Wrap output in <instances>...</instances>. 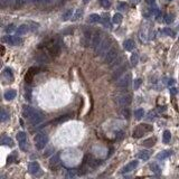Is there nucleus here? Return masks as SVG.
Here are the masks:
<instances>
[{
  "mask_svg": "<svg viewBox=\"0 0 179 179\" xmlns=\"http://www.w3.org/2000/svg\"><path fill=\"white\" fill-rule=\"evenodd\" d=\"M111 49V39L110 38H104L102 40V43L100 44V46L96 48V55H99L100 57H104L108 51Z\"/></svg>",
  "mask_w": 179,
  "mask_h": 179,
  "instance_id": "nucleus-1",
  "label": "nucleus"
},
{
  "mask_svg": "<svg viewBox=\"0 0 179 179\" xmlns=\"http://www.w3.org/2000/svg\"><path fill=\"white\" fill-rule=\"evenodd\" d=\"M35 141V144H36V148L38 150H41L45 148V146L47 144V141H48V137L46 136V133H37L34 138Z\"/></svg>",
  "mask_w": 179,
  "mask_h": 179,
  "instance_id": "nucleus-2",
  "label": "nucleus"
},
{
  "mask_svg": "<svg viewBox=\"0 0 179 179\" xmlns=\"http://www.w3.org/2000/svg\"><path fill=\"white\" fill-rule=\"evenodd\" d=\"M118 54H119L118 48L111 47V49L108 51V54L104 56V62H105L106 64H112L115 59L118 58Z\"/></svg>",
  "mask_w": 179,
  "mask_h": 179,
  "instance_id": "nucleus-3",
  "label": "nucleus"
},
{
  "mask_svg": "<svg viewBox=\"0 0 179 179\" xmlns=\"http://www.w3.org/2000/svg\"><path fill=\"white\" fill-rule=\"evenodd\" d=\"M131 101H132V99H131L130 94H122V95H119L115 98V103L120 106H128Z\"/></svg>",
  "mask_w": 179,
  "mask_h": 179,
  "instance_id": "nucleus-4",
  "label": "nucleus"
},
{
  "mask_svg": "<svg viewBox=\"0 0 179 179\" xmlns=\"http://www.w3.org/2000/svg\"><path fill=\"white\" fill-rule=\"evenodd\" d=\"M130 83H131V74L128 73V74H124L121 78H118L116 86L121 87V89H126V87H128Z\"/></svg>",
  "mask_w": 179,
  "mask_h": 179,
  "instance_id": "nucleus-5",
  "label": "nucleus"
},
{
  "mask_svg": "<svg viewBox=\"0 0 179 179\" xmlns=\"http://www.w3.org/2000/svg\"><path fill=\"white\" fill-rule=\"evenodd\" d=\"M102 34L100 31H95L94 35L92 36V43H91V46L94 51H96V48L100 46V44L102 43Z\"/></svg>",
  "mask_w": 179,
  "mask_h": 179,
  "instance_id": "nucleus-6",
  "label": "nucleus"
},
{
  "mask_svg": "<svg viewBox=\"0 0 179 179\" xmlns=\"http://www.w3.org/2000/svg\"><path fill=\"white\" fill-rule=\"evenodd\" d=\"M29 121H30V123H31V124L37 126V124L41 123V122L44 121V115L41 114L40 112H38V111H35V112H34V114L29 118Z\"/></svg>",
  "mask_w": 179,
  "mask_h": 179,
  "instance_id": "nucleus-7",
  "label": "nucleus"
},
{
  "mask_svg": "<svg viewBox=\"0 0 179 179\" xmlns=\"http://www.w3.org/2000/svg\"><path fill=\"white\" fill-rule=\"evenodd\" d=\"M28 170L34 176H40L41 175V169L39 167L38 162H30L28 166Z\"/></svg>",
  "mask_w": 179,
  "mask_h": 179,
  "instance_id": "nucleus-8",
  "label": "nucleus"
},
{
  "mask_svg": "<svg viewBox=\"0 0 179 179\" xmlns=\"http://www.w3.org/2000/svg\"><path fill=\"white\" fill-rule=\"evenodd\" d=\"M2 41L6 43V44H8V45H18V44H20L23 40L20 38H18V37H13V36H11V35L9 34L8 36H5V37L2 38Z\"/></svg>",
  "mask_w": 179,
  "mask_h": 179,
  "instance_id": "nucleus-9",
  "label": "nucleus"
},
{
  "mask_svg": "<svg viewBox=\"0 0 179 179\" xmlns=\"http://www.w3.org/2000/svg\"><path fill=\"white\" fill-rule=\"evenodd\" d=\"M128 69V65L127 64H121L114 71V73H113V75H112V78L113 79H118L119 77L121 76Z\"/></svg>",
  "mask_w": 179,
  "mask_h": 179,
  "instance_id": "nucleus-10",
  "label": "nucleus"
},
{
  "mask_svg": "<svg viewBox=\"0 0 179 179\" xmlns=\"http://www.w3.org/2000/svg\"><path fill=\"white\" fill-rule=\"evenodd\" d=\"M17 140L19 142V146H20V148L23 149V150H26V140H27V138H26V133L25 132H18V134H17Z\"/></svg>",
  "mask_w": 179,
  "mask_h": 179,
  "instance_id": "nucleus-11",
  "label": "nucleus"
},
{
  "mask_svg": "<svg viewBox=\"0 0 179 179\" xmlns=\"http://www.w3.org/2000/svg\"><path fill=\"white\" fill-rule=\"evenodd\" d=\"M37 71H38V68H36V67H31V68H29V71L27 72V74H26V82L27 83H30L31 81H33V78L35 76V74L37 73Z\"/></svg>",
  "mask_w": 179,
  "mask_h": 179,
  "instance_id": "nucleus-12",
  "label": "nucleus"
},
{
  "mask_svg": "<svg viewBox=\"0 0 179 179\" xmlns=\"http://www.w3.org/2000/svg\"><path fill=\"white\" fill-rule=\"evenodd\" d=\"M139 165V162L137 161V160H133V161H131V162H129L127 166L123 168V170H122V172H130V171H132V170H134Z\"/></svg>",
  "mask_w": 179,
  "mask_h": 179,
  "instance_id": "nucleus-13",
  "label": "nucleus"
},
{
  "mask_svg": "<svg viewBox=\"0 0 179 179\" xmlns=\"http://www.w3.org/2000/svg\"><path fill=\"white\" fill-rule=\"evenodd\" d=\"M29 30V26H28V24L27 25H20L19 27H18V29L16 30V33H17V36H23V35H25V34H27V31Z\"/></svg>",
  "mask_w": 179,
  "mask_h": 179,
  "instance_id": "nucleus-14",
  "label": "nucleus"
},
{
  "mask_svg": "<svg viewBox=\"0 0 179 179\" xmlns=\"http://www.w3.org/2000/svg\"><path fill=\"white\" fill-rule=\"evenodd\" d=\"M34 112H35V110L33 108L28 106V105H25L24 109H23V115H24V118H28L29 119L31 115L34 114Z\"/></svg>",
  "mask_w": 179,
  "mask_h": 179,
  "instance_id": "nucleus-15",
  "label": "nucleus"
},
{
  "mask_svg": "<svg viewBox=\"0 0 179 179\" xmlns=\"http://www.w3.org/2000/svg\"><path fill=\"white\" fill-rule=\"evenodd\" d=\"M171 154H172L171 150H166V151H162V152H160L159 154H157V159L158 160H165L168 157H170Z\"/></svg>",
  "mask_w": 179,
  "mask_h": 179,
  "instance_id": "nucleus-16",
  "label": "nucleus"
},
{
  "mask_svg": "<svg viewBox=\"0 0 179 179\" xmlns=\"http://www.w3.org/2000/svg\"><path fill=\"white\" fill-rule=\"evenodd\" d=\"M71 118V115H62V116H59V118H57V119H55V120H53L51 121V123L53 124H59V123H63L65 121H67L68 119Z\"/></svg>",
  "mask_w": 179,
  "mask_h": 179,
  "instance_id": "nucleus-17",
  "label": "nucleus"
},
{
  "mask_svg": "<svg viewBox=\"0 0 179 179\" xmlns=\"http://www.w3.org/2000/svg\"><path fill=\"white\" fill-rule=\"evenodd\" d=\"M16 91L15 90H9V91H7L6 93H5V99L7 100V101H10V100H13L15 98H16Z\"/></svg>",
  "mask_w": 179,
  "mask_h": 179,
  "instance_id": "nucleus-18",
  "label": "nucleus"
},
{
  "mask_svg": "<svg viewBox=\"0 0 179 179\" xmlns=\"http://www.w3.org/2000/svg\"><path fill=\"white\" fill-rule=\"evenodd\" d=\"M138 158L141 159V160H143V161H147V160L150 158V152H149V151H147V150L140 151V152L138 154Z\"/></svg>",
  "mask_w": 179,
  "mask_h": 179,
  "instance_id": "nucleus-19",
  "label": "nucleus"
},
{
  "mask_svg": "<svg viewBox=\"0 0 179 179\" xmlns=\"http://www.w3.org/2000/svg\"><path fill=\"white\" fill-rule=\"evenodd\" d=\"M92 38V33L90 31V30H85V33H84V38H83V44H84V46H87L90 44V39Z\"/></svg>",
  "mask_w": 179,
  "mask_h": 179,
  "instance_id": "nucleus-20",
  "label": "nucleus"
},
{
  "mask_svg": "<svg viewBox=\"0 0 179 179\" xmlns=\"http://www.w3.org/2000/svg\"><path fill=\"white\" fill-rule=\"evenodd\" d=\"M123 46H124V49H126V51H132L133 47H134V41H133L132 39H128V40L124 41Z\"/></svg>",
  "mask_w": 179,
  "mask_h": 179,
  "instance_id": "nucleus-21",
  "label": "nucleus"
},
{
  "mask_svg": "<svg viewBox=\"0 0 179 179\" xmlns=\"http://www.w3.org/2000/svg\"><path fill=\"white\" fill-rule=\"evenodd\" d=\"M59 161H61V159H59V154H54V156L51 158L49 165H51V167L57 166V165L59 164Z\"/></svg>",
  "mask_w": 179,
  "mask_h": 179,
  "instance_id": "nucleus-22",
  "label": "nucleus"
},
{
  "mask_svg": "<svg viewBox=\"0 0 179 179\" xmlns=\"http://www.w3.org/2000/svg\"><path fill=\"white\" fill-rule=\"evenodd\" d=\"M73 10L72 9H68V10H66L64 13H63V16H62V20L63 21H66V20H68V19H72V17H73Z\"/></svg>",
  "mask_w": 179,
  "mask_h": 179,
  "instance_id": "nucleus-23",
  "label": "nucleus"
},
{
  "mask_svg": "<svg viewBox=\"0 0 179 179\" xmlns=\"http://www.w3.org/2000/svg\"><path fill=\"white\" fill-rule=\"evenodd\" d=\"M144 132H146V131H144V130H143V129L139 126L138 128L133 131V137H134V138H140V137L143 136V133H144Z\"/></svg>",
  "mask_w": 179,
  "mask_h": 179,
  "instance_id": "nucleus-24",
  "label": "nucleus"
},
{
  "mask_svg": "<svg viewBox=\"0 0 179 179\" xmlns=\"http://www.w3.org/2000/svg\"><path fill=\"white\" fill-rule=\"evenodd\" d=\"M89 20L90 23H99V21L102 20V18H101V16H99L96 13H92V15H90Z\"/></svg>",
  "mask_w": 179,
  "mask_h": 179,
  "instance_id": "nucleus-25",
  "label": "nucleus"
},
{
  "mask_svg": "<svg viewBox=\"0 0 179 179\" xmlns=\"http://www.w3.org/2000/svg\"><path fill=\"white\" fill-rule=\"evenodd\" d=\"M154 142H156V139H154V138H149V139H146V140L143 141L142 144H143L144 147L150 148V147H154Z\"/></svg>",
  "mask_w": 179,
  "mask_h": 179,
  "instance_id": "nucleus-26",
  "label": "nucleus"
},
{
  "mask_svg": "<svg viewBox=\"0 0 179 179\" xmlns=\"http://www.w3.org/2000/svg\"><path fill=\"white\" fill-rule=\"evenodd\" d=\"M1 143L5 144V146H9V147H13V140L9 138V137H3L1 139Z\"/></svg>",
  "mask_w": 179,
  "mask_h": 179,
  "instance_id": "nucleus-27",
  "label": "nucleus"
},
{
  "mask_svg": "<svg viewBox=\"0 0 179 179\" xmlns=\"http://www.w3.org/2000/svg\"><path fill=\"white\" fill-rule=\"evenodd\" d=\"M170 139H171V133H170V131L166 130L164 132V136H162V141L165 143H168V142H170Z\"/></svg>",
  "mask_w": 179,
  "mask_h": 179,
  "instance_id": "nucleus-28",
  "label": "nucleus"
},
{
  "mask_svg": "<svg viewBox=\"0 0 179 179\" xmlns=\"http://www.w3.org/2000/svg\"><path fill=\"white\" fill-rule=\"evenodd\" d=\"M122 19H123V17H122V15H121V13H115L114 16H113L112 21H113L114 24H116V25H119V24H121Z\"/></svg>",
  "mask_w": 179,
  "mask_h": 179,
  "instance_id": "nucleus-29",
  "label": "nucleus"
},
{
  "mask_svg": "<svg viewBox=\"0 0 179 179\" xmlns=\"http://www.w3.org/2000/svg\"><path fill=\"white\" fill-rule=\"evenodd\" d=\"M130 61H131V64L136 66V65L138 64V62H139V55H138L137 53H133V54L131 55V58H130Z\"/></svg>",
  "mask_w": 179,
  "mask_h": 179,
  "instance_id": "nucleus-30",
  "label": "nucleus"
},
{
  "mask_svg": "<svg viewBox=\"0 0 179 179\" xmlns=\"http://www.w3.org/2000/svg\"><path fill=\"white\" fill-rule=\"evenodd\" d=\"M3 75L7 77L8 79H10V81H13V72H11V69H10V68H6V69L3 71Z\"/></svg>",
  "mask_w": 179,
  "mask_h": 179,
  "instance_id": "nucleus-31",
  "label": "nucleus"
},
{
  "mask_svg": "<svg viewBox=\"0 0 179 179\" xmlns=\"http://www.w3.org/2000/svg\"><path fill=\"white\" fill-rule=\"evenodd\" d=\"M82 15H83V10H82V9H77L76 13H74V16L72 17V20H73V21H76V20H78V19L82 17Z\"/></svg>",
  "mask_w": 179,
  "mask_h": 179,
  "instance_id": "nucleus-32",
  "label": "nucleus"
},
{
  "mask_svg": "<svg viewBox=\"0 0 179 179\" xmlns=\"http://www.w3.org/2000/svg\"><path fill=\"white\" fill-rule=\"evenodd\" d=\"M143 115H144V112H143V110L142 109H138V110H136L134 111V116H136V119H138V120H140L143 118Z\"/></svg>",
  "mask_w": 179,
  "mask_h": 179,
  "instance_id": "nucleus-33",
  "label": "nucleus"
},
{
  "mask_svg": "<svg viewBox=\"0 0 179 179\" xmlns=\"http://www.w3.org/2000/svg\"><path fill=\"white\" fill-rule=\"evenodd\" d=\"M150 169L152 170V172H154V174H160V167L158 166V165H156V164H152V165H150Z\"/></svg>",
  "mask_w": 179,
  "mask_h": 179,
  "instance_id": "nucleus-34",
  "label": "nucleus"
},
{
  "mask_svg": "<svg viewBox=\"0 0 179 179\" xmlns=\"http://www.w3.org/2000/svg\"><path fill=\"white\" fill-rule=\"evenodd\" d=\"M9 119V113H7L3 109L1 110V122H5V121H7Z\"/></svg>",
  "mask_w": 179,
  "mask_h": 179,
  "instance_id": "nucleus-35",
  "label": "nucleus"
},
{
  "mask_svg": "<svg viewBox=\"0 0 179 179\" xmlns=\"http://www.w3.org/2000/svg\"><path fill=\"white\" fill-rule=\"evenodd\" d=\"M122 116L123 118H126V119H129L130 116H131V113H130V110H129L128 108H124L123 110H122Z\"/></svg>",
  "mask_w": 179,
  "mask_h": 179,
  "instance_id": "nucleus-36",
  "label": "nucleus"
},
{
  "mask_svg": "<svg viewBox=\"0 0 179 179\" xmlns=\"http://www.w3.org/2000/svg\"><path fill=\"white\" fill-rule=\"evenodd\" d=\"M27 0H15V7L19 8V7H23L26 3Z\"/></svg>",
  "mask_w": 179,
  "mask_h": 179,
  "instance_id": "nucleus-37",
  "label": "nucleus"
},
{
  "mask_svg": "<svg viewBox=\"0 0 179 179\" xmlns=\"http://www.w3.org/2000/svg\"><path fill=\"white\" fill-rule=\"evenodd\" d=\"M141 83H142V79H141V78H137V79L134 81V83H133V87H134V90L139 89L141 85Z\"/></svg>",
  "mask_w": 179,
  "mask_h": 179,
  "instance_id": "nucleus-38",
  "label": "nucleus"
},
{
  "mask_svg": "<svg viewBox=\"0 0 179 179\" xmlns=\"http://www.w3.org/2000/svg\"><path fill=\"white\" fill-rule=\"evenodd\" d=\"M164 34H166V35H168V36H171V37L175 36L174 30H171L170 28H165V29H164Z\"/></svg>",
  "mask_w": 179,
  "mask_h": 179,
  "instance_id": "nucleus-39",
  "label": "nucleus"
},
{
  "mask_svg": "<svg viewBox=\"0 0 179 179\" xmlns=\"http://www.w3.org/2000/svg\"><path fill=\"white\" fill-rule=\"evenodd\" d=\"M16 30V28H15V25H8L7 26V28H6V33L7 34H11Z\"/></svg>",
  "mask_w": 179,
  "mask_h": 179,
  "instance_id": "nucleus-40",
  "label": "nucleus"
},
{
  "mask_svg": "<svg viewBox=\"0 0 179 179\" xmlns=\"http://www.w3.org/2000/svg\"><path fill=\"white\" fill-rule=\"evenodd\" d=\"M165 21H166L167 24H171L174 21V16L172 15H167L166 17H165Z\"/></svg>",
  "mask_w": 179,
  "mask_h": 179,
  "instance_id": "nucleus-41",
  "label": "nucleus"
},
{
  "mask_svg": "<svg viewBox=\"0 0 179 179\" xmlns=\"http://www.w3.org/2000/svg\"><path fill=\"white\" fill-rule=\"evenodd\" d=\"M99 1H100L101 6L104 7V8H109L110 7V1L109 0H99Z\"/></svg>",
  "mask_w": 179,
  "mask_h": 179,
  "instance_id": "nucleus-42",
  "label": "nucleus"
},
{
  "mask_svg": "<svg viewBox=\"0 0 179 179\" xmlns=\"http://www.w3.org/2000/svg\"><path fill=\"white\" fill-rule=\"evenodd\" d=\"M28 25H30L31 27H29V29H31V30H37V28H38V24H36V23H34V21H29L28 23Z\"/></svg>",
  "mask_w": 179,
  "mask_h": 179,
  "instance_id": "nucleus-43",
  "label": "nucleus"
},
{
  "mask_svg": "<svg viewBox=\"0 0 179 179\" xmlns=\"http://www.w3.org/2000/svg\"><path fill=\"white\" fill-rule=\"evenodd\" d=\"M26 99L27 100H31V89L30 87L26 89Z\"/></svg>",
  "mask_w": 179,
  "mask_h": 179,
  "instance_id": "nucleus-44",
  "label": "nucleus"
},
{
  "mask_svg": "<svg viewBox=\"0 0 179 179\" xmlns=\"http://www.w3.org/2000/svg\"><path fill=\"white\" fill-rule=\"evenodd\" d=\"M140 127L143 129L146 132H147V131H152V127H151V126H148V124H140Z\"/></svg>",
  "mask_w": 179,
  "mask_h": 179,
  "instance_id": "nucleus-45",
  "label": "nucleus"
},
{
  "mask_svg": "<svg viewBox=\"0 0 179 179\" xmlns=\"http://www.w3.org/2000/svg\"><path fill=\"white\" fill-rule=\"evenodd\" d=\"M126 8H127L126 2H120V3L118 5V9H120V10H126Z\"/></svg>",
  "mask_w": 179,
  "mask_h": 179,
  "instance_id": "nucleus-46",
  "label": "nucleus"
},
{
  "mask_svg": "<svg viewBox=\"0 0 179 179\" xmlns=\"http://www.w3.org/2000/svg\"><path fill=\"white\" fill-rule=\"evenodd\" d=\"M123 134H124L123 131H119V132H116V139H121V138H123Z\"/></svg>",
  "mask_w": 179,
  "mask_h": 179,
  "instance_id": "nucleus-47",
  "label": "nucleus"
},
{
  "mask_svg": "<svg viewBox=\"0 0 179 179\" xmlns=\"http://www.w3.org/2000/svg\"><path fill=\"white\" fill-rule=\"evenodd\" d=\"M154 118H156V113H154V112H150L148 119H149V120H154Z\"/></svg>",
  "mask_w": 179,
  "mask_h": 179,
  "instance_id": "nucleus-48",
  "label": "nucleus"
},
{
  "mask_svg": "<svg viewBox=\"0 0 179 179\" xmlns=\"http://www.w3.org/2000/svg\"><path fill=\"white\" fill-rule=\"evenodd\" d=\"M146 2H147L148 5H150V6H154L156 0H146Z\"/></svg>",
  "mask_w": 179,
  "mask_h": 179,
  "instance_id": "nucleus-49",
  "label": "nucleus"
},
{
  "mask_svg": "<svg viewBox=\"0 0 179 179\" xmlns=\"http://www.w3.org/2000/svg\"><path fill=\"white\" fill-rule=\"evenodd\" d=\"M75 175H74V172H72V171H68V174H67V177L68 178H73Z\"/></svg>",
  "mask_w": 179,
  "mask_h": 179,
  "instance_id": "nucleus-50",
  "label": "nucleus"
},
{
  "mask_svg": "<svg viewBox=\"0 0 179 179\" xmlns=\"http://www.w3.org/2000/svg\"><path fill=\"white\" fill-rule=\"evenodd\" d=\"M170 93H171L172 95H174V94H176V93H177V89H175V87H171V89H170Z\"/></svg>",
  "mask_w": 179,
  "mask_h": 179,
  "instance_id": "nucleus-51",
  "label": "nucleus"
},
{
  "mask_svg": "<svg viewBox=\"0 0 179 179\" xmlns=\"http://www.w3.org/2000/svg\"><path fill=\"white\" fill-rule=\"evenodd\" d=\"M174 83H175V81L171 78V79H169V82H168V85H172Z\"/></svg>",
  "mask_w": 179,
  "mask_h": 179,
  "instance_id": "nucleus-52",
  "label": "nucleus"
},
{
  "mask_svg": "<svg viewBox=\"0 0 179 179\" xmlns=\"http://www.w3.org/2000/svg\"><path fill=\"white\" fill-rule=\"evenodd\" d=\"M31 1H33V2H35V3H36V2L38 3V2H41V1H44V0H31Z\"/></svg>",
  "mask_w": 179,
  "mask_h": 179,
  "instance_id": "nucleus-53",
  "label": "nucleus"
},
{
  "mask_svg": "<svg viewBox=\"0 0 179 179\" xmlns=\"http://www.w3.org/2000/svg\"><path fill=\"white\" fill-rule=\"evenodd\" d=\"M89 1H90V0H83V2H84V3H87Z\"/></svg>",
  "mask_w": 179,
  "mask_h": 179,
  "instance_id": "nucleus-54",
  "label": "nucleus"
},
{
  "mask_svg": "<svg viewBox=\"0 0 179 179\" xmlns=\"http://www.w3.org/2000/svg\"><path fill=\"white\" fill-rule=\"evenodd\" d=\"M131 1H136V2H138V1H139V0H131Z\"/></svg>",
  "mask_w": 179,
  "mask_h": 179,
  "instance_id": "nucleus-55",
  "label": "nucleus"
},
{
  "mask_svg": "<svg viewBox=\"0 0 179 179\" xmlns=\"http://www.w3.org/2000/svg\"><path fill=\"white\" fill-rule=\"evenodd\" d=\"M168 1H172V0H168Z\"/></svg>",
  "mask_w": 179,
  "mask_h": 179,
  "instance_id": "nucleus-56",
  "label": "nucleus"
},
{
  "mask_svg": "<svg viewBox=\"0 0 179 179\" xmlns=\"http://www.w3.org/2000/svg\"><path fill=\"white\" fill-rule=\"evenodd\" d=\"M178 41H179V38H178Z\"/></svg>",
  "mask_w": 179,
  "mask_h": 179,
  "instance_id": "nucleus-57",
  "label": "nucleus"
},
{
  "mask_svg": "<svg viewBox=\"0 0 179 179\" xmlns=\"http://www.w3.org/2000/svg\"><path fill=\"white\" fill-rule=\"evenodd\" d=\"M178 27H179V26H178Z\"/></svg>",
  "mask_w": 179,
  "mask_h": 179,
  "instance_id": "nucleus-58",
  "label": "nucleus"
}]
</instances>
